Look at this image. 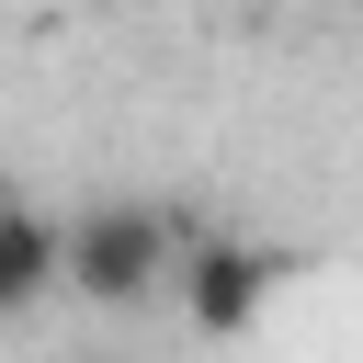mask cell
I'll list each match as a JSON object with an SVG mask.
<instances>
[{"instance_id":"1","label":"cell","mask_w":363,"mask_h":363,"mask_svg":"<svg viewBox=\"0 0 363 363\" xmlns=\"http://www.w3.org/2000/svg\"><path fill=\"white\" fill-rule=\"evenodd\" d=\"M193 227H204V216H182V204L102 193V204H79V216L57 227V284L91 295V306H147V295L170 284V261H182Z\"/></svg>"},{"instance_id":"2","label":"cell","mask_w":363,"mask_h":363,"mask_svg":"<svg viewBox=\"0 0 363 363\" xmlns=\"http://www.w3.org/2000/svg\"><path fill=\"white\" fill-rule=\"evenodd\" d=\"M170 295H182V329H204V340H250V329L272 318V295H284V250L227 238V227H193L182 261H170Z\"/></svg>"},{"instance_id":"3","label":"cell","mask_w":363,"mask_h":363,"mask_svg":"<svg viewBox=\"0 0 363 363\" xmlns=\"http://www.w3.org/2000/svg\"><path fill=\"white\" fill-rule=\"evenodd\" d=\"M57 295V216H34L23 193H0V329L34 318Z\"/></svg>"}]
</instances>
